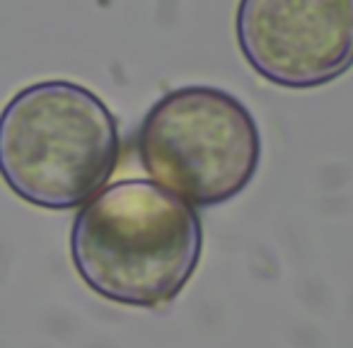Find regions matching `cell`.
<instances>
[{"label":"cell","mask_w":353,"mask_h":348,"mask_svg":"<svg viewBox=\"0 0 353 348\" xmlns=\"http://www.w3.org/2000/svg\"><path fill=\"white\" fill-rule=\"evenodd\" d=\"M203 252L196 211L150 179L102 189L75 216L70 256L83 283L123 307L162 312L194 278Z\"/></svg>","instance_id":"1"},{"label":"cell","mask_w":353,"mask_h":348,"mask_svg":"<svg viewBox=\"0 0 353 348\" xmlns=\"http://www.w3.org/2000/svg\"><path fill=\"white\" fill-rule=\"evenodd\" d=\"M119 162V126L92 90L44 80L20 90L0 123L6 184L32 206L70 211L107 184Z\"/></svg>","instance_id":"2"},{"label":"cell","mask_w":353,"mask_h":348,"mask_svg":"<svg viewBox=\"0 0 353 348\" xmlns=\"http://www.w3.org/2000/svg\"><path fill=\"white\" fill-rule=\"evenodd\" d=\"M143 170L199 208L240 196L261 162V133L247 104L213 85L165 92L136 136Z\"/></svg>","instance_id":"3"},{"label":"cell","mask_w":353,"mask_h":348,"mask_svg":"<svg viewBox=\"0 0 353 348\" xmlns=\"http://www.w3.org/2000/svg\"><path fill=\"white\" fill-rule=\"evenodd\" d=\"M235 32L247 63L281 88H322L353 65V0H240Z\"/></svg>","instance_id":"4"}]
</instances>
